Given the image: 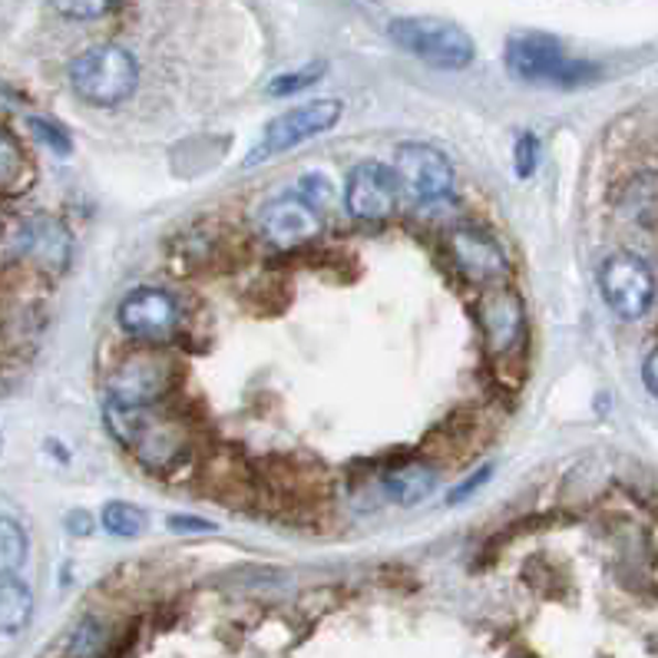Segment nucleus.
<instances>
[{"mask_svg":"<svg viewBox=\"0 0 658 658\" xmlns=\"http://www.w3.org/2000/svg\"><path fill=\"white\" fill-rule=\"evenodd\" d=\"M106 424L123 446L133 450V456H140L153 470H166L186 453L183 424L166 418L160 411V404H153V408L106 404Z\"/></svg>","mask_w":658,"mask_h":658,"instance_id":"obj_1","label":"nucleus"},{"mask_svg":"<svg viewBox=\"0 0 658 658\" xmlns=\"http://www.w3.org/2000/svg\"><path fill=\"white\" fill-rule=\"evenodd\" d=\"M140 83V66L130 50L100 43L73 56L70 63V86L80 100L93 106H120L133 96Z\"/></svg>","mask_w":658,"mask_h":658,"instance_id":"obj_2","label":"nucleus"},{"mask_svg":"<svg viewBox=\"0 0 658 658\" xmlns=\"http://www.w3.org/2000/svg\"><path fill=\"white\" fill-rule=\"evenodd\" d=\"M506 70L523 83H556V86H579L599 76L596 63L569 60L559 40L546 33H523L506 43Z\"/></svg>","mask_w":658,"mask_h":658,"instance_id":"obj_3","label":"nucleus"},{"mask_svg":"<svg viewBox=\"0 0 658 658\" xmlns=\"http://www.w3.org/2000/svg\"><path fill=\"white\" fill-rule=\"evenodd\" d=\"M388 33L401 50L414 53L418 60H424L438 70H466L476 56L473 37L450 20L401 17L388 27Z\"/></svg>","mask_w":658,"mask_h":658,"instance_id":"obj_4","label":"nucleus"},{"mask_svg":"<svg viewBox=\"0 0 658 658\" xmlns=\"http://www.w3.org/2000/svg\"><path fill=\"white\" fill-rule=\"evenodd\" d=\"M176 388V361L163 345H143L126 354L110 378V404L116 408H153Z\"/></svg>","mask_w":658,"mask_h":658,"instance_id":"obj_5","label":"nucleus"},{"mask_svg":"<svg viewBox=\"0 0 658 658\" xmlns=\"http://www.w3.org/2000/svg\"><path fill=\"white\" fill-rule=\"evenodd\" d=\"M341 113H345L341 100H311V103H301L295 110H285L281 116H275L265 126L258 146L245 156V166H261V163H268L275 156H285V153L298 150L301 143L335 130Z\"/></svg>","mask_w":658,"mask_h":658,"instance_id":"obj_6","label":"nucleus"},{"mask_svg":"<svg viewBox=\"0 0 658 658\" xmlns=\"http://www.w3.org/2000/svg\"><path fill=\"white\" fill-rule=\"evenodd\" d=\"M599 291L619 318L636 321L656 301V275H652V268L642 255L613 251L599 265Z\"/></svg>","mask_w":658,"mask_h":658,"instance_id":"obj_7","label":"nucleus"},{"mask_svg":"<svg viewBox=\"0 0 658 658\" xmlns=\"http://www.w3.org/2000/svg\"><path fill=\"white\" fill-rule=\"evenodd\" d=\"M394 183L411 203H438L453 186V169L446 156L428 143H404L394 156Z\"/></svg>","mask_w":658,"mask_h":658,"instance_id":"obj_8","label":"nucleus"},{"mask_svg":"<svg viewBox=\"0 0 658 658\" xmlns=\"http://www.w3.org/2000/svg\"><path fill=\"white\" fill-rule=\"evenodd\" d=\"M116 321L130 338H136L143 345H166L176 338L179 308H176L173 295H166L163 288H136L123 298Z\"/></svg>","mask_w":658,"mask_h":658,"instance_id":"obj_9","label":"nucleus"},{"mask_svg":"<svg viewBox=\"0 0 658 658\" xmlns=\"http://www.w3.org/2000/svg\"><path fill=\"white\" fill-rule=\"evenodd\" d=\"M258 232L265 241L275 248H295L311 241L321 232V216L318 206L308 203L305 196H275L258 209Z\"/></svg>","mask_w":658,"mask_h":658,"instance_id":"obj_10","label":"nucleus"},{"mask_svg":"<svg viewBox=\"0 0 658 658\" xmlns=\"http://www.w3.org/2000/svg\"><path fill=\"white\" fill-rule=\"evenodd\" d=\"M394 173L381 163H361L351 169L345 186V206L354 219H388L398 206Z\"/></svg>","mask_w":658,"mask_h":658,"instance_id":"obj_11","label":"nucleus"},{"mask_svg":"<svg viewBox=\"0 0 658 658\" xmlns=\"http://www.w3.org/2000/svg\"><path fill=\"white\" fill-rule=\"evenodd\" d=\"M476 318H480L486 348L493 354H510V351L520 348L523 328H526V311H523V301H520L516 291H510V288L486 291L483 301H480Z\"/></svg>","mask_w":658,"mask_h":658,"instance_id":"obj_12","label":"nucleus"},{"mask_svg":"<svg viewBox=\"0 0 658 658\" xmlns=\"http://www.w3.org/2000/svg\"><path fill=\"white\" fill-rule=\"evenodd\" d=\"M450 255L470 281L490 285V281H500L506 275V255L496 245V238H490L486 232H476V228L453 232L450 235Z\"/></svg>","mask_w":658,"mask_h":658,"instance_id":"obj_13","label":"nucleus"},{"mask_svg":"<svg viewBox=\"0 0 658 658\" xmlns=\"http://www.w3.org/2000/svg\"><path fill=\"white\" fill-rule=\"evenodd\" d=\"M17 251L37 261L40 268L60 271L70 261V235L56 219L33 216L17 225Z\"/></svg>","mask_w":658,"mask_h":658,"instance_id":"obj_14","label":"nucleus"},{"mask_svg":"<svg viewBox=\"0 0 658 658\" xmlns=\"http://www.w3.org/2000/svg\"><path fill=\"white\" fill-rule=\"evenodd\" d=\"M438 490V470L421 463V460H411V463H401L394 466L388 476H384V493L401 503V506H414V503H424L431 493Z\"/></svg>","mask_w":658,"mask_h":658,"instance_id":"obj_15","label":"nucleus"},{"mask_svg":"<svg viewBox=\"0 0 658 658\" xmlns=\"http://www.w3.org/2000/svg\"><path fill=\"white\" fill-rule=\"evenodd\" d=\"M33 616V596L20 579H0V633H23Z\"/></svg>","mask_w":658,"mask_h":658,"instance_id":"obj_16","label":"nucleus"},{"mask_svg":"<svg viewBox=\"0 0 658 658\" xmlns=\"http://www.w3.org/2000/svg\"><path fill=\"white\" fill-rule=\"evenodd\" d=\"M27 559V533L17 520L0 516V579H10Z\"/></svg>","mask_w":658,"mask_h":658,"instance_id":"obj_17","label":"nucleus"},{"mask_svg":"<svg viewBox=\"0 0 658 658\" xmlns=\"http://www.w3.org/2000/svg\"><path fill=\"white\" fill-rule=\"evenodd\" d=\"M100 520H103V530L113 536H140L150 523V516L133 503H106Z\"/></svg>","mask_w":658,"mask_h":658,"instance_id":"obj_18","label":"nucleus"},{"mask_svg":"<svg viewBox=\"0 0 658 658\" xmlns=\"http://www.w3.org/2000/svg\"><path fill=\"white\" fill-rule=\"evenodd\" d=\"M325 70H328V66L318 60V63L301 66V70H295V73H281V76H275V80L268 83V93H271V96H291V93H301V90L315 86V83L325 76Z\"/></svg>","mask_w":658,"mask_h":658,"instance_id":"obj_19","label":"nucleus"},{"mask_svg":"<svg viewBox=\"0 0 658 658\" xmlns=\"http://www.w3.org/2000/svg\"><path fill=\"white\" fill-rule=\"evenodd\" d=\"M56 13L70 17V20H96L106 17L110 10H116L120 0H50Z\"/></svg>","mask_w":658,"mask_h":658,"instance_id":"obj_20","label":"nucleus"},{"mask_svg":"<svg viewBox=\"0 0 658 658\" xmlns=\"http://www.w3.org/2000/svg\"><path fill=\"white\" fill-rule=\"evenodd\" d=\"M23 173V153L10 133L0 130V186H13Z\"/></svg>","mask_w":658,"mask_h":658,"instance_id":"obj_21","label":"nucleus"},{"mask_svg":"<svg viewBox=\"0 0 658 658\" xmlns=\"http://www.w3.org/2000/svg\"><path fill=\"white\" fill-rule=\"evenodd\" d=\"M513 160H516V176L520 179H530L536 173V163H539V140L533 133H523L516 140V150H513Z\"/></svg>","mask_w":658,"mask_h":658,"instance_id":"obj_22","label":"nucleus"},{"mask_svg":"<svg viewBox=\"0 0 658 658\" xmlns=\"http://www.w3.org/2000/svg\"><path fill=\"white\" fill-rule=\"evenodd\" d=\"M30 130H33L37 140L47 143L53 153H70V136H66L60 126H53L50 120H37V116H33V120H30Z\"/></svg>","mask_w":658,"mask_h":658,"instance_id":"obj_23","label":"nucleus"},{"mask_svg":"<svg viewBox=\"0 0 658 658\" xmlns=\"http://www.w3.org/2000/svg\"><path fill=\"white\" fill-rule=\"evenodd\" d=\"M490 473H493L490 466H483V470H476V473H473V476H470L466 483H460V486H456V490L450 493V503H460V500H466V496H473V493H476V490H480V486L486 483V476H490Z\"/></svg>","mask_w":658,"mask_h":658,"instance_id":"obj_24","label":"nucleus"},{"mask_svg":"<svg viewBox=\"0 0 658 658\" xmlns=\"http://www.w3.org/2000/svg\"><path fill=\"white\" fill-rule=\"evenodd\" d=\"M642 381H646V388H649V394L658 398V348L646 358V364H642Z\"/></svg>","mask_w":658,"mask_h":658,"instance_id":"obj_25","label":"nucleus"},{"mask_svg":"<svg viewBox=\"0 0 658 658\" xmlns=\"http://www.w3.org/2000/svg\"><path fill=\"white\" fill-rule=\"evenodd\" d=\"M169 530H196V533H203V530H213V523H206V520H189V516H169Z\"/></svg>","mask_w":658,"mask_h":658,"instance_id":"obj_26","label":"nucleus"},{"mask_svg":"<svg viewBox=\"0 0 658 658\" xmlns=\"http://www.w3.org/2000/svg\"><path fill=\"white\" fill-rule=\"evenodd\" d=\"M0 446H3V438H0Z\"/></svg>","mask_w":658,"mask_h":658,"instance_id":"obj_27","label":"nucleus"}]
</instances>
